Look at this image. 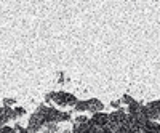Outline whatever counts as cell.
I'll list each match as a JSON object with an SVG mask.
<instances>
[{"label": "cell", "mask_w": 160, "mask_h": 133, "mask_svg": "<svg viewBox=\"0 0 160 133\" xmlns=\"http://www.w3.org/2000/svg\"><path fill=\"white\" fill-rule=\"evenodd\" d=\"M26 115V109L24 108H19V106H16V108H13V119H19V117H24Z\"/></svg>", "instance_id": "9"}, {"label": "cell", "mask_w": 160, "mask_h": 133, "mask_svg": "<svg viewBox=\"0 0 160 133\" xmlns=\"http://www.w3.org/2000/svg\"><path fill=\"white\" fill-rule=\"evenodd\" d=\"M88 120H90V119L87 117V115H83V114H78L75 119H74V124H88Z\"/></svg>", "instance_id": "10"}, {"label": "cell", "mask_w": 160, "mask_h": 133, "mask_svg": "<svg viewBox=\"0 0 160 133\" xmlns=\"http://www.w3.org/2000/svg\"><path fill=\"white\" fill-rule=\"evenodd\" d=\"M127 119H128V114L123 109H117V111L111 112L109 114V128L115 133L118 128H122L127 124Z\"/></svg>", "instance_id": "3"}, {"label": "cell", "mask_w": 160, "mask_h": 133, "mask_svg": "<svg viewBox=\"0 0 160 133\" xmlns=\"http://www.w3.org/2000/svg\"><path fill=\"white\" fill-rule=\"evenodd\" d=\"M96 133H114V131H112V130H111L109 127H104V128H99V130H98Z\"/></svg>", "instance_id": "15"}, {"label": "cell", "mask_w": 160, "mask_h": 133, "mask_svg": "<svg viewBox=\"0 0 160 133\" xmlns=\"http://www.w3.org/2000/svg\"><path fill=\"white\" fill-rule=\"evenodd\" d=\"M15 131V128L10 127V125H3L2 128H0V133H13Z\"/></svg>", "instance_id": "13"}, {"label": "cell", "mask_w": 160, "mask_h": 133, "mask_svg": "<svg viewBox=\"0 0 160 133\" xmlns=\"http://www.w3.org/2000/svg\"><path fill=\"white\" fill-rule=\"evenodd\" d=\"M99 128H95L91 127L90 124H74V128H72V133H96Z\"/></svg>", "instance_id": "7"}, {"label": "cell", "mask_w": 160, "mask_h": 133, "mask_svg": "<svg viewBox=\"0 0 160 133\" xmlns=\"http://www.w3.org/2000/svg\"><path fill=\"white\" fill-rule=\"evenodd\" d=\"M87 109H88V106H87V100L83 101V100H78L77 101V104L74 106V111L77 112V114H83V112H87Z\"/></svg>", "instance_id": "8"}, {"label": "cell", "mask_w": 160, "mask_h": 133, "mask_svg": "<svg viewBox=\"0 0 160 133\" xmlns=\"http://www.w3.org/2000/svg\"><path fill=\"white\" fill-rule=\"evenodd\" d=\"M120 104H122V101H120V100H118V101H112V103H111V106H112V108H114L115 111H117V109H120Z\"/></svg>", "instance_id": "14"}, {"label": "cell", "mask_w": 160, "mask_h": 133, "mask_svg": "<svg viewBox=\"0 0 160 133\" xmlns=\"http://www.w3.org/2000/svg\"><path fill=\"white\" fill-rule=\"evenodd\" d=\"M16 104L15 98H3V108H11V106Z\"/></svg>", "instance_id": "11"}, {"label": "cell", "mask_w": 160, "mask_h": 133, "mask_svg": "<svg viewBox=\"0 0 160 133\" xmlns=\"http://www.w3.org/2000/svg\"><path fill=\"white\" fill-rule=\"evenodd\" d=\"M146 112H148L149 120L160 124V100L151 101V103L146 104Z\"/></svg>", "instance_id": "5"}, {"label": "cell", "mask_w": 160, "mask_h": 133, "mask_svg": "<svg viewBox=\"0 0 160 133\" xmlns=\"http://www.w3.org/2000/svg\"><path fill=\"white\" fill-rule=\"evenodd\" d=\"M87 106L88 109L87 112H91V114H98V112H102L104 109V103L98 98H91V100H87Z\"/></svg>", "instance_id": "6"}, {"label": "cell", "mask_w": 160, "mask_h": 133, "mask_svg": "<svg viewBox=\"0 0 160 133\" xmlns=\"http://www.w3.org/2000/svg\"><path fill=\"white\" fill-rule=\"evenodd\" d=\"M45 108H47L45 104L38 106L37 111L29 117V122H28V131L29 133H40L45 128V125H47V122H45Z\"/></svg>", "instance_id": "2"}, {"label": "cell", "mask_w": 160, "mask_h": 133, "mask_svg": "<svg viewBox=\"0 0 160 133\" xmlns=\"http://www.w3.org/2000/svg\"><path fill=\"white\" fill-rule=\"evenodd\" d=\"M77 96L68 91H50L45 96V103H55L58 108H72L77 104Z\"/></svg>", "instance_id": "1"}, {"label": "cell", "mask_w": 160, "mask_h": 133, "mask_svg": "<svg viewBox=\"0 0 160 133\" xmlns=\"http://www.w3.org/2000/svg\"><path fill=\"white\" fill-rule=\"evenodd\" d=\"M88 124L95 128H104V127H109V114L106 112H98V114H93L90 117Z\"/></svg>", "instance_id": "4"}, {"label": "cell", "mask_w": 160, "mask_h": 133, "mask_svg": "<svg viewBox=\"0 0 160 133\" xmlns=\"http://www.w3.org/2000/svg\"><path fill=\"white\" fill-rule=\"evenodd\" d=\"M120 101H122L123 104H127V106H130V104H133V103H135V100H133L130 95H123L122 96V100H120Z\"/></svg>", "instance_id": "12"}]
</instances>
